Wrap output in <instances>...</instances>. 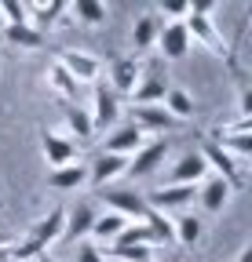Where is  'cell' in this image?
<instances>
[{
	"label": "cell",
	"mask_w": 252,
	"mask_h": 262,
	"mask_svg": "<svg viewBox=\"0 0 252 262\" xmlns=\"http://www.w3.org/2000/svg\"><path fill=\"white\" fill-rule=\"evenodd\" d=\"M230 182H223L219 175H208L205 182H201V189H198V196H201V208L208 211V215H219L223 211V204L230 201Z\"/></svg>",
	"instance_id": "19"
},
{
	"label": "cell",
	"mask_w": 252,
	"mask_h": 262,
	"mask_svg": "<svg viewBox=\"0 0 252 262\" xmlns=\"http://www.w3.org/2000/svg\"><path fill=\"white\" fill-rule=\"evenodd\" d=\"M132 244H153L146 222H128V226L117 233V241H113V248H132Z\"/></svg>",
	"instance_id": "30"
},
{
	"label": "cell",
	"mask_w": 252,
	"mask_h": 262,
	"mask_svg": "<svg viewBox=\"0 0 252 262\" xmlns=\"http://www.w3.org/2000/svg\"><path fill=\"white\" fill-rule=\"evenodd\" d=\"M139 77H143V62L135 55H121L110 62V91L113 95H132L139 88Z\"/></svg>",
	"instance_id": "7"
},
{
	"label": "cell",
	"mask_w": 252,
	"mask_h": 262,
	"mask_svg": "<svg viewBox=\"0 0 252 262\" xmlns=\"http://www.w3.org/2000/svg\"><path fill=\"white\" fill-rule=\"evenodd\" d=\"M132 124L143 131V135H146V131H176L179 127V120L168 117L165 106H135V120Z\"/></svg>",
	"instance_id": "20"
},
{
	"label": "cell",
	"mask_w": 252,
	"mask_h": 262,
	"mask_svg": "<svg viewBox=\"0 0 252 262\" xmlns=\"http://www.w3.org/2000/svg\"><path fill=\"white\" fill-rule=\"evenodd\" d=\"M8 29V22H4V11H0V33H4Z\"/></svg>",
	"instance_id": "40"
},
{
	"label": "cell",
	"mask_w": 252,
	"mask_h": 262,
	"mask_svg": "<svg viewBox=\"0 0 252 262\" xmlns=\"http://www.w3.org/2000/svg\"><path fill=\"white\" fill-rule=\"evenodd\" d=\"M95 226V208L91 204H77L73 211H66V229H62V241L66 244H84V237Z\"/></svg>",
	"instance_id": "15"
},
{
	"label": "cell",
	"mask_w": 252,
	"mask_h": 262,
	"mask_svg": "<svg viewBox=\"0 0 252 262\" xmlns=\"http://www.w3.org/2000/svg\"><path fill=\"white\" fill-rule=\"evenodd\" d=\"M70 11L77 15V22L84 26H103L110 18V8L103 4V0H77V4H70Z\"/></svg>",
	"instance_id": "26"
},
{
	"label": "cell",
	"mask_w": 252,
	"mask_h": 262,
	"mask_svg": "<svg viewBox=\"0 0 252 262\" xmlns=\"http://www.w3.org/2000/svg\"><path fill=\"white\" fill-rule=\"evenodd\" d=\"M132 95H135V102H139V106H161V102H165V95H168V84H165V77H157V73L143 70L139 88H135Z\"/></svg>",
	"instance_id": "22"
},
{
	"label": "cell",
	"mask_w": 252,
	"mask_h": 262,
	"mask_svg": "<svg viewBox=\"0 0 252 262\" xmlns=\"http://www.w3.org/2000/svg\"><path fill=\"white\" fill-rule=\"evenodd\" d=\"M128 226V219H121L117 211H106V215H95V226H91V237L95 241H106V244H113L117 241V233Z\"/></svg>",
	"instance_id": "27"
},
{
	"label": "cell",
	"mask_w": 252,
	"mask_h": 262,
	"mask_svg": "<svg viewBox=\"0 0 252 262\" xmlns=\"http://www.w3.org/2000/svg\"><path fill=\"white\" fill-rule=\"evenodd\" d=\"M165 157H168V139H153V142H146L139 153L128 157V171H124V175L146 179V175H153V171L165 164Z\"/></svg>",
	"instance_id": "4"
},
{
	"label": "cell",
	"mask_w": 252,
	"mask_h": 262,
	"mask_svg": "<svg viewBox=\"0 0 252 262\" xmlns=\"http://www.w3.org/2000/svg\"><path fill=\"white\" fill-rule=\"evenodd\" d=\"M62 229H66V208H51L44 219L33 222V229H29L26 241H33L37 248H48V244L62 241Z\"/></svg>",
	"instance_id": "14"
},
{
	"label": "cell",
	"mask_w": 252,
	"mask_h": 262,
	"mask_svg": "<svg viewBox=\"0 0 252 262\" xmlns=\"http://www.w3.org/2000/svg\"><path fill=\"white\" fill-rule=\"evenodd\" d=\"M44 84H48V91L59 98V102H66V106H73V98H77V80L66 73V70H62V66L59 62H51L48 66V70H44Z\"/></svg>",
	"instance_id": "18"
},
{
	"label": "cell",
	"mask_w": 252,
	"mask_h": 262,
	"mask_svg": "<svg viewBox=\"0 0 252 262\" xmlns=\"http://www.w3.org/2000/svg\"><path fill=\"white\" fill-rule=\"evenodd\" d=\"M77 262H106L95 244H77Z\"/></svg>",
	"instance_id": "35"
},
{
	"label": "cell",
	"mask_w": 252,
	"mask_h": 262,
	"mask_svg": "<svg viewBox=\"0 0 252 262\" xmlns=\"http://www.w3.org/2000/svg\"><path fill=\"white\" fill-rule=\"evenodd\" d=\"M37 258H41V262H59V258H48V251H44V255H37Z\"/></svg>",
	"instance_id": "39"
},
{
	"label": "cell",
	"mask_w": 252,
	"mask_h": 262,
	"mask_svg": "<svg viewBox=\"0 0 252 262\" xmlns=\"http://www.w3.org/2000/svg\"><path fill=\"white\" fill-rule=\"evenodd\" d=\"M110 255L117 262H150L153 258V244H132V248H110Z\"/></svg>",
	"instance_id": "32"
},
{
	"label": "cell",
	"mask_w": 252,
	"mask_h": 262,
	"mask_svg": "<svg viewBox=\"0 0 252 262\" xmlns=\"http://www.w3.org/2000/svg\"><path fill=\"white\" fill-rule=\"evenodd\" d=\"M186 22V33H190V44H205L216 58H230V44L223 40V33L216 29V22H212V15H186L183 18Z\"/></svg>",
	"instance_id": "1"
},
{
	"label": "cell",
	"mask_w": 252,
	"mask_h": 262,
	"mask_svg": "<svg viewBox=\"0 0 252 262\" xmlns=\"http://www.w3.org/2000/svg\"><path fill=\"white\" fill-rule=\"evenodd\" d=\"M157 11L168 15V22H183L186 15H190V0H161Z\"/></svg>",
	"instance_id": "33"
},
{
	"label": "cell",
	"mask_w": 252,
	"mask_h": 262,
	"mask_svg": "<svg viewBox=\"0 0 252 262\" xmlns=\"http://www.w3.org/2000/svg\"><path fill=\"white\" fill-rule=\"evenodd\" d=\"M146 146V135L135 127V124H124V127H113L110 135H106V146L103 153H113V157H132Z\"/></svg>",
	"instance_id": "13"
},
{
	"label": "cell",
	"mask_w": 252,
	"mask_h": 262,
	"mask_svg": "<svg viewBox=\"0 0 252 262\" xmlns=\"http://www.w3.org/2000/svg\"><path fill=\"white\" fill-rule=\"evenodd\" d=\"M124 171H128V157H113V153H99L95 160H91L88 168V186L95 189H106L113 179H121Z\"/></svg>",
	"instance_id": "11"
},
{
	"label": "cell",
	"mask_w": 252,
	"mask_h": 262,
	"mask_svg": "<svg viewBox=\"0 0 252 262\" xmlns=\"http://www.w3.org/2000/svg\"><path fill=\"white\" fill-rule=\"evenodd\" d=\"M48 186L59 189V193H70V189H81L88 186V168L77 160V164H66V168H51L48 171Z\"/></svg>",
	"instance_id": "21"
},
{
	"label": "cell",
	"mask_w": 252,
	"mask_h": 262,
	"mask_svg": "<svg viewBox=\"0 0 252 262\" xmlns=\"http://www.w3.org/2000/svg\"><path fill=\"white\" fill-rule=\"evenodd\" d=\"M157 48H161V55L168 62L186 58V51H190V33H186V22H165L161 26V37H157Z\"/></svg>",
	"instance_id": "12"
},
{
	"label": "cell",
	"mask_w": 252,
	"mask_h": 262,
	"mask_svg": "<svg viewBox=\"0 0 252 262\" xmlns=\"http://www.w3.org/2000/svg\"><path fill=\"white\" fill-rule=\"evenodd\" d=\"M62 113H66V127L73 131L81 142L95 139V127H91V113H88V110H81V106H62Z\"/></svg>",
	"instance_id": "28"
},
{
	"label": "cell",
	"mask_w": 252,
	"mask_h": 262,
	"mask_svg": "<svg viewBox=\"0 0 252 262\" xmlns=\"http://www.w3.org/2000/svg\"><path fill=\"white\" fill-rule=\"evenodd\" d=\"M172 229H176V244H183V248H194L205 237V222L198 215H186V211L172 215Z\"/></svg>",
	"instance_id": "23"
},
{
	"label": "cell",
	"mask_w": 252,
	"mask_h": 262,
	"mask_svg": "<svg viewBox=\"0 0 252 262\" xmlns=\"http://www.w3.org/2000/svg\"><path fill=\"white\" fill-rule=\"evenodd\" d=\"M165 110H168V117H176V120H186V117H194V98L186 95L183 88H168V95H165V102H161Z\"/></svg>",
	"instance_id": "29"
},
{
	"label": "cell",
	"mask_w": 252,
	"mask_h": 262,
	"mask_svg": "<svg viewBox=\"0 0 252 262\" xmlns=\"http://www.w3.org/2000/svg\"><path fill=\"white\" fill-rule=\"evenodd\" d=\"M4 37H8V44H15V48H22V51H41V48L48 44V37H41L33 26H8Z\"/></svg>",
	"instance_id": "25"
},
{
	"label": "cell",
	"mask_w": 252,
	"mask_h": 262,
	"mask_svg": "<svg viewBox=\"0 0 252 262\" xmlns=\"http://www.w3.org/2000/svg\"><path fill=\"white\" fill-rule=\"evenodd\" d=\"M238 262H252V244H245V248H241V255H238Z\"/></svg>",
	"instance_id": "38"
},
{
	"label": "cell",
	"mask_w": 252,
	"mask_h": 262,
	"mask_svg": "<svg viewBox=\"0 0 252 262\" xmlns=\"http://www.w3.org/2000/svg\"><path fill=\"white\" fill-rule=\"evenodd\" d=\"M216 8V0H190V15H208Z\"/></svg>",
	"instance_id": "36"
},
{
	"label": "cell",
	"mask_w": 252,
	"mask_h": 262,
	"mask_svg": "<svg viewBox=\"0 0 252 262\" xmlns=\"http://www.w3.org/2000/svg\"><path fill=\"white\" fill-rule=\"evenodd\" d=\"M212 135H252V120L238 117V120H227V124H216Z\"/></svg>",
	"instance_id": "34"
},
{
	"label": "cell",
	"mask_w": 252,
	"mask_h": 262,
	"mask_svg": "<svg viewBox=\"0 0 252 262\" xmlns=\"http://www.w3.org/2000/svg\"><path fill=\"white\" fill-rule=\"evenodd\" d=\"M143 222H146V229H150V237H153V244H176V229H172V215H161V211H153V208H146Z\"/></svg>",
	"instance_id": "24"
},
{
	"label": "cell",
	"mask_w": 252,
	"mask_h": 262,
	"mask_svg": "<svg viewBox=\"0 0 252 262\" xmlns=\"http://www.w3.org/2000/svg\"><path fill=\"white\" fill-rule=\"evenodd\" d=\"M117 120H121L117 95L106 84H95V106H91V127H95V135H99V131H113Z\"/></svg>",
	"instance_id": "8"
},
{
	"label": "cell",
	"mask_w": 252,
	"mask_h": 262,
	"mask_svg": "<svg viewBox=\"0 0 252 262\" xmlns=\"http://www.w3.org/2000/svg\"><path fill=\"white\" fill-rule=\"evenodd\" d=\"M55 62H59L77 84H99V77H103V62H99L95 55H88V51H77V48H62Z\"/></svg>",
	"instance_id": "2"
},
{
	"label": "cell",
	"mask_w": 252,
	"mask_h": 262,
	"mask_svg": "<svg viewBox=\"0 0 252 262\" xmlns=\"http://www.w3.org/2000/svg\"><path fill=\"white\" fill-rule=\"evenodd\" d=\"M41 153L51 168H66V164H77V142L59 135V131H44L41 135Z\"/></svg>",
	"instance_id": "10"
},
{
	"label": "cell",
	"mask_w": 252,
	"mask_h": 262,
	"mask_svg": "<svg viewBox=\"0 0 252 262\" xmlns=\"http://www.w3.org/2000/svg\"><path fill=\"white\" fill-rule=\"evenodd\" d=\"M198 153L205 157V164H208V168H216V175H219V179H223V182H230V189H241V186L248 182L245 168H241V164H238L230 153H223V149H219L216 142H208V139H205Z\"/></svg>",
	"instance_id": "3"
},
{
	"label": "cell",
	"mask_w": 252,
	"mask_h": 262,
	"mask_svg": "<svg viewBox=\"0 0 252 262\" xmlns=\"http://www.w3.org/2000/svg\"><path fill=\"white\" fill-rule=\"evenodd\" d=\"M208 179V164L198 149L190 153H183L176 164H172V171H168V186H201Z\"/></svg>",
	"instance_id": "5"
},
{
	"label": "cell",
	"mask_w": 252,
	"mask_h": 262,
	"mask_svg": "<svg viewBox=\"0 0 252 262\" xmlns=\"http://www.w3.org/2000/svg\"><path fill=\"white\" fill-rule=\"evenodd\" d=\"M194 186H161V189H153L150 196H146V208H153V211H161V215H179L186 204L194 201Z\"/></svg>",
	"instance_id": "6"
},
{
	"label": "cell",
	"mask_w": 252,
	"mask_h": 262,
	"mask_svg": "<svg viewBox=\"0 0 252 262\" xmlns=\"http://www.w3.org/2000/svg\"><path fill=\"white\" fill-rule=\"evenodd\" d=\"M99 193H103V201L110 204V211H117L121 219H139L143 222V215H146V196L143 193H135V189H113V186H106Z\"/></svg>",
	"instance_id": "9"
},
{
	"label": "cell",
	"mask_w": 252,
	"mask_h": 262,
	"mask_svg": "<svg viewBox=\"0 0 252 262\" xmlns=\"http://www.w3.org/2000/svg\"><path fill=\"white\" fill-rule=\"evenodd\" d=\"M70 11V4H62V0H48V4H29V26H33L41 37H48V33L62 22V15Z\"/></svg>",
	"instance_id": "16"
},
{
	"label": "cell",
	"mask_w": 252,
	"mask_h": 262,
	"mask_svg": "<svg viewBox=\"0 0 252 262\" xmlns=\"http://www.w3.org/2000/svg\"><path fill=\"white\" fill-rule=\"evenodd\" d=\"M8 26H29V0H0Z\"/></svg>",
	"instance_id": "31"
},
{
	"label": "cell",
	"mask_w": 252,
	"mask_h": 262,
	"mask_svg": "<svg viewBox=\"0 0 252 262\" xmlns=\"http://www.w3.org/2000/svg\"><path fill=\"white\" fill-rule=\"evenodd\" d=\"M8 248H15V237L11 233H0V251H8Z\"/></svg>",
	"instance_id": "37"
},
{
	"label": "cell",
	"mask_w": 252,
	"mask_h": 262,
	"mask_svg": "<svg viewBox=\"0 0 252 262\" xmlns=\"http://www.w3.org/2000/svg\"><path fill=\"white\" fill-rule=\"evenodd\" d=\"M161 26H165V18L157 15V11L139 15V18H135V26H132V44H135V51H150V48H157Z\"/></svg>",
	"instance_id": "17"
}]
</instances>
